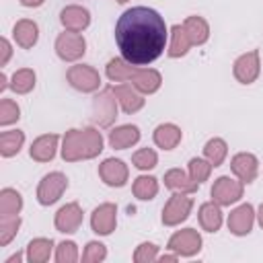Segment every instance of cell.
<instances>
[{
	"label": "cell",
	"mask_w": 263,
	"mask_h": 263,
	"mask_svg": "<svg viewBox=\"0 0 263 263\" xmlns=\"http://www.w3.org/2000/svg\"><path fill=\"white\" fill-rule=\"evenodd\" d=\"M115 41L125 62L134 66L150 64L160 58L166 45L164 18L148 6L129 8L115 25Z\"/></svg>",
	"instance_id": "6da1fadb"
},
{
	"label": "cell",
	"mask_w": 263,
	"mask_h": 263,
	"mask_svg": "<svg viewBox=\"0 0 263 263\" xmlns=\"http://www.w3.org/2000/svg\"><path fill=\"white\" fill-rule=\"evenodd\" d=\"M103 152V136L95 127L68 129L62 144V158L66 162L88 160Z\"/></svg>",
	"instance_id": "7a4b0ae2"
},
{
	"label": "cell",
	"mask_w": 263,
	"mask_h": 263,
	"mask_svg": "<svg viewBox=\"0 0 263 263\" xmlns=\"http://www.w3.org/2000/svg\"><path fill=\"white\" fill-rule=\"evenodd\" d=\"M117 117V103L113 88H103L92 99V121L101 127H109Z\"/></svg>",
	"instance_id": "3957f363"
},
{
	"label": "cell",
	"mask_w": 263,
	"mask_h": 263,
	"mask_svg": "<svg viewBox=\"0 0 263 263\" xmlns=\"http://www.w3.org/2000/svg\"><path fill=\"white\" fill-rule=\"evenodd\" d=\"M55 51L64 62H76L86 53V41L76 31H64L55 39Z\"/></svg>",
	"instance_id": "277c9868"
},
{
	"label": "cell",
	"mask_w": 263,
	"mask_h": 263,
	"mask_svg": "<svg viewBox=\"0 0 263 263\" xmlns=\"http://www.w3.org/2000/svg\"><path fill=\"white\" fill-rule=\"evenodd\" d=\"M191 208H193V199L187 197L185 193H175L168 197L166 205L162 208V224L164 226H177L181 224L183 220L189 218L191 214Z\"/></svg>",
	"instance_id": "5b68a950"
},
{
	"label": "cell",
	"mask_w": 263,
	"mask_h": 263,
	"mask_svg": "<svg viewBox=\"0 0 263 263\" xmlns=\"http://www.w3.org/2000/svg\"><path fill=\"white\" fill-rule=\"evenodd\" d=\"M66 187H68L66 175H62V173H49V175H45L41 179L39 187H37V199H39V203L41 205L55 203L62 197V193L66 191Z\"/></svg>",
	"instance_id": "8992f818"
},
{
	"label": "cell",
	"mask_w": 263,
	"mask_h": 263,
	"mask_svg": "<svg viewBox=\"0 0 263 263\" xmlns=\"http://www.w3.org/2000/svg\"><path fill=\"white\" fill-rule=\"evenodd\" d=\"M66 76H68V82H70L76 90H82V92H92V90H97L99 84H101L99 72H97L92 66H84V64L72 66Z\"/></svg>",
	"instance_id": "52a82bcc"
},
{
	"label": "cell",
	"mask_w": 263,
	"mask_h": 263,
	"mask_svg": "<svg viewBox=\"0 0 263 263\" xmlns=\"http://www.w3.org/2000/svg\"><path fill=\"white\" fill-rule=\"evenodd\" d=\"M242 197V181H234L230 177H218L212 187V199L218 205H230Z\"/></svg>",
	"instance_id": "ba28073f"
},
{
	"label": "cell",
	"mask_w": 263,
	"mask_h": 263,
	"mask_svg": "<svg viewBox=\"0 0 263 263\" xmlns=\"http://www.w3.org/2000/svg\"><path fill=\"white\" fill-rule=\"evenodd\" d=\"M168 249L175 251L177 255H183V257H193L195 253H199L201 249V236L197 230L193 228H185V230H179L171 236L168 240Z\"/></svg>",
	"instance_id": "9c48e42d"
},
{
	"label": "cell",
	"mask_w": 263,
	"mask_h": 263,
	"mask_svg": "<svg viewBox=\"0 0 263 263\" xmlns=\"http://www.w3.org/2000/svg\"><path fill=\"white\" fill-rule=\"evenodd\" d=\"M259 70H261V64H259V51L257 49H253L249 53H242L234 62V78L242 84L255 82L257 76H259Z\"/></svg>",
	"instance_id": "30bf717a"
},
{
	"label": "cell",
	"mask_w": 263,
	"mask_h": 263,
	"mask_svg": "<svg viewBox=\"0 0 263 263\" xmlns=\"http://www.w3.org/2000/svg\"><path fill=\"white\" fill-rule=\"evenodd\" d=\"M127 166L119 158H107L99 164V177L109 187H123L127 183Z\"/></svg>",
	"instance_id": "8fae6325"
},
{
	"label": "cell",
	"mask_w": 263,
	"mask_h": 263,
	"mask_svg": "<svg viewBox=\"0 0 263 263\" xmlns=\"http://www.w3.org/2000/svg\"><path fill=\"white\" fill-rule=\"evenodd\" d=\"M115 224H117V208L113 203H101L90 216V226L101 236L111 234L115 230Z\"/></svg>",
	"instance_id": "7c38bea8"
},
{
	"label": "cell",
	"mask_w": 263,
	"mask_h": 263,
	"mask_svg": "<svg viewBox=\"0 0 263 263\" xmlns=\"http://www.w3.org/2000/svg\"><path fill=\"white\" fill-rule=\"evenodd\" d=\"M80 224H82V210H80V205L76 201L66 203V205H62L58 210V214H55V228H58V232L72 234V232H76L80 228Z\"/></svg>",
	"instance_id": "4fadbf2b"
},
{
	"label": "cell",
	"mask_w": 263,
	"mask_h": 263,
	"mask_svg": "<svg viewBox=\"0 0 263 263\" xmlns=\"http://www.w3.org/2000/svg\"><path fill=\"white\" fill-rule=\"evenodd\" d=\"M253 222H255V210L251 203H242L238 205L236 210L230 212L228 216V230L236 236H245L251 232L253 228Z\"/></svg>",
	"instance_id": "5bb4252c"
},
{
	"label": "cell",
	"mask_w": 263,
	"mask_h": 263,
	"mask_svg": "<svg viewBox=\"0 0 263 263\" xmlns=\"http://www.w3.org/2000/svg\"><path fill=\"white\" fill-rule=\"evenodd\" d=\"M230 168H232V173L238 177V181H242V183H253L255 177H257V171H259V162H257V158H255L251 152H238V154L232 158Z\"/></svg>",
	"instance_id": "9a60e30c"
},
{
	"label": "cell",
	"mask_w": 263,
	"mask_h": 263,
	"mask_svg": "<svg viewBox=\"0 0 263 263\" xmlns=\"http://www.w3.org/2000/svg\"><path fill=\"white\" fill-rule=\"evenodd\" d=\"M113 92H115L123 113H127V115L140 111L144 107V103H146L144 97L138 92V88L132 86V84H117V86H113Z\"/></svg>",
	"instance_id": "2e32d148"
},
{
	"label": "cell",
	"mask_w": 263,
	"mask_h": 263,
	"mask_svg": "<svg viewBox=\"0 0 263 263\" xmlns=\"http://www.w3.org/2000/svg\"><path fill=\"white\" fill-rule=\"evenodd\" d=\"M60 21L62 25L68 29V31H84L88 25H90V14L86 8L82 6H66L62 12H60Z\"/></svg>",
	"instance_id": "e0dca14e"
},
{
	"label": "cell",
	"mask_w": 263,
	"mask_h": 263,
	"mask_svg": "<svg viewBox=\"0 0 263 263\" xmlns=\"http://www.w3.org/2000/svg\"><path fill=\"white\" fill-rule=\"evenodd\" d=\"M58 134H45V136H39L33 144H31V158L37 160V162H49L53 156H55V148H58Z\"/></svg>",
	"instance_id": "ac0fdd59"
},
{
	"label": "cell",
	"mask_w": 263,
	"mask_h": 263,
	"mask_svg": "<svg viewBox=\"0 0 263 263\" xmlns=\"http://www.w3.org/2000/svg\"><path fill=\"white\" fill-rule=\"evenodd\" d=\"M12 37L14 41L23 47V49H31L35 43H37V37H39V27L37 23L29 21V18H21L14 29H12Z\"/></svg>",
	"instance_id": "d6986e66"
},
{
	"label": "cell",
	"mask_w": 263,
	"mask_h": 263,
	"mask_svg": "<svg viewBox=\"0 0 263 263\" xmlns=\"http://www.w3.org/2000/svg\"><path fill=\"white\" fill-rule=\"evenodd\" d=\"M132 82H134V86H136L140 92L150 95V92H156V90L160 88L162 76H160L156 70H152V68H144V70L136 68V72H134V76H132Z\"/></svg>",
	"instance_id": "ffe728a7"
},
{
	"label": "cell",
	"mask_w": 263,
	"mask_h": 263,
	"mask_svg": "<svg viewBox=\"0 0 263 263\" xmlns=\"http://www.w3.org/2000/svg\"><path fill=\"white\" fill-rule=\"evenodd\" d=\"M140 140V129L136 125H119L109 132V144L115 150H125Z\"/></svg>",
	"instance_id": "44dd1931"
},
{
	"label": "cell",
	"mask_w": 263,
	"mask_h": 263,
	"mask_svg": "<svg viewBox=\"0 0 263 263\" xmlns=\"http://www.w3.org/2000/svg\"><path fill=\"white\" fill-rule=\"evenodd\" d=\"M164 185L173 191H179V193H193L199 187V183H195L191 177H187V173L181 168L166 171L164 173Z\"/></svg>",
	"instance_id": "7402d4cb"
},
{
	"label": "cell",
	"mask_w": 263,
	"mask_h": 263,
	"mask_svg": "<svg viewBox=\"0 0 263 263\" xmlns=\"http://www.w3.org/2000/svg\"><path fill=\"white\" fill-rule=\"evenodd\" d=\"M154 142L162 150H173L181 142V129L175 123H160L154 129Z\"/></svg>",
	"instance_id": "603a6c76"
},
{
	"label": "cell",
	"mask_w": 263,
	"mask_h": 263,
	"mask_svg": "<svg viewBox=\"0 0 263 263\" xmlns=\"http://www.w3.org/2000/svg\"><path fill=\"white\" fill-rule=\"evenodd\" d=\"M199 224L208 232H216L222 226V212L216 201H208L199 208Z\"/></svg>",
	"instance_id": "cb8c5ba5"
},
{
	"label": "cell",
	"mask_w": 263,
	"mask_h": 263,
	"mask_svg": "<svg viewBox=\"0 0 263 263\" xmlns=\"http://www.w3.org/2000/svg\"><path fill=\"white\" fill-rule=\"evenodd\" d=\"M183 27H185V31H187V35H189L193 45H201L210 37V27H208L205 18H201V16H187Z\"/></svg>",
	"instance_id": "d4e9b609"
},
{
	"label": "cell",
	"mask_w": 263,
	"mask_h": 263,
	"mask_svg": "<svg viewBox=\"0 0 263 263\" xmlns=\"http://www.w3.org/2000/svg\"><path fill=\"white\" fill-rule=\"evenodd\" d=\"M191 45H193V43H191L187 31H185V27H183V25H175V27L171 29L168 55H171V58H181V55H185V53L189 51Z\"/></svg>",
	"instance_id": "484cf974"
},
{
	"label": "cell",
	"mask_w": 263,
	"mask_h": 263,
	"mask_svg": "<svg viewBox=\"0 0 263 263\" xmlns=\"http://www.w3.org/2000/svg\"><path fill=\"white\" fill-rule=\"evenodd\" d=\"M136 68L134 64L125 62L123 58H113L109 64H107V78L113 80V82H125V80H132Z\"/></svg>",
	"instance_id": "4316f807"
},
{
	"label": "cell",
	"mask_w": 263,
	"mask_h": 263,
	"mask_svg": "<svg viewBox=\"0 0 263 263\" xmlns=\"http://www.w3.org/2000/svg\"><path fill=\"white\" fill-rule=\"evenodd\" d=\"M23 142H25V134L21 129L2 132L0 134V154L6 158L18 154V150L23 148Z\"/></svg>",
	"instance_id": "83f0119b"
},
{
	"label": "cell",
	"mask_w": 263,
	"mask_h": 263,
	"mask_svg": "<svg viewBox=\"0 0 263 263\" xmlns=\"http://www.w3.org/2000/svg\"><path fill=\"white\" fill-rule=\"evenodd\" d=\"M23 208V197L16 189H2L0 191V216H18Z\"/></svg>",
	"instance_id": "f1b7e54d"
},
{
	"label": "cell",
	"mask_w": 263,
	"mask_h": 263,
	"mask_svg": "<svg viewBox=\"0 0 263 263\" xmlns=\"http://www.w3.org/2000/svg\"><path fill=\"white\" fill-rule=\"evenodd\" d=\"M51 238H33L27 245V259L31 263H45L51 255Z\"/></svg>",
	"instance_id": "f546056e"
},
{
	"label": "cell",
	"mask_w": 263,
	"mask_h": 263,
	"mask_svg": "<svg viewBox=\"0 0 263 263\" xmlns=\"http://www.w3.org/2000/svg\"><path fill=\"white\" fill-rule=\"evenodd\" d=\"M8 86H10L16 95H27V92L33 90V86H35V72L29 70V68H21V70H16V72L12 74Z\"/></svg>",
	"instance_id": "4dcf8cb0"
},
{
	"label": "cell",
	"mask_w": 263,
	"mask_h": 263,
	"mask_svg": "<svg viewBox=\"0 0 263 263\" xmlns=\"http://www.w3.org/2000/svg\"><path fill=\"white\" fill-rule=\"evenodd\" d=\"M132 191H134V195L138 197V199H152V197H156V193H158V181L154 179V177H148V175H142V177H138L136 181H134V187H132Z\"/></svg>",
	"instance_id": "1f68e13d"
},
{
	"label": "cell",
	"mask_w": 263,
	"mask_h": 263,
	"mask_svg": "<svg viewBox=\"0 0 263 263\" xmlns=\"http://www.w3.org/2000/svg\"><path fill=\"white\" fill-rule=\"evenodd\" d=\"M203 154L205 158L212 162V166H220L228 154V146L222 138H212L205 146H203Z\"/></svg>",
	"instance_id": "d6a6232c"
},
{
	"label": "cell",
	"mask_w": 263,
	"mask_h": 263,
	"mask_svg": "<svg viewBox=\"0 0 263 263\" xmlns=\"http://www.w3.org/2000/svg\"><path fill=\"white\" fill-rule=\"evenodd\" d=\"M21 218L18 216H0V247H6L18 232Z\"/></svg>",
	"instance_id": "836d02e7"
},
{
	"label": "cell",
	"mask_w": 263,
	"mask_h": 263,
	"mask_svg": "<svg viewBox=\"0 0 263 263\" xmlns=\"http://www.w3.org/2000/svg\"><path fill=\"white\" fill-rule=\"evenodd\" d=\"M210 173H212V162L210 160H203V158H191L189 160V177L195 183L208 181Z\"/></svg>",
	"instance_id": "e575fe53"
},
{
	"label": "cell",
	"mask_w": 263,
	"mask_h": 263,
	"mask_svg": "<svg viewBox=\"0 0 263 263\" xmlns=\"http://www.w3.org/2000/svg\"><path fill=\"white\" fill-rule=\"evenodd\" d=\"M21 117V109L12 99L0 101V125H10Z\"/></svg>",
	"instance_id": "d590c367"
},
{
	"label": "cell",
	"mask_w": 263,
	"mask_h": 263,
	"mask_svg": "<svg viewBox=\"0 0 263 263\" xmlns=\"http://www.w3.org/2000/svg\"><path fill=\"white\" fill-rule=\"evenodd\" d=\"M132 162L140 168V171H148V168H154L156 162H158V156L152 148H140L134 156H132Z\"/></svg>",
	"instance_id": "8d00e7d4"
},
{
	"label": "cell",
	"mask_w": 263,
	"mask_h": 263,
	"mask_svg": "<svg viewBox=\"0 0 263 263\" xmlns=\"http://www.w3.org/2000/svg\"><path fill=\"white\" fill-rule=\"evenodd\" d=\"M105 257H107V249L103 242H97V240H90L82 253L84 263H97V261H103Z\"/></svg>",
	"instance_id": "74e56055"
},
{
	"label": "cell",
	"mask_w": 263,
	"mask_h": 263,
	"mask_svg": "<svg viewBox=\"0 0 263 263\" xmlns=\"http://www.w3.org/2000/svg\"><path fill=\"white\" fill-rule=\"evenodd\" d=\"M55 259H58V263H74L78 259L76 242H72V240L60 242L58 245V251H55Z\"/></svg>",
	"instance_id": "f35d334b"
},
{
	"label": "cell",
	"mask_w": 263,
	"mask_h": 263,
	"mask_svg": "<svg viewBox=\"0 0 263 263\" xmlns=\"http://www.w3.org/2000/svg\"><path fill=\"white\" fill-rule=\"evenodd\" d=\"M156 253H158V247L152 245V242H142L136 253H134V261L136 263H150L156 259Z\"/></svg>",
	"instance_id": "ab89813d"
},
{
	"label": "cell",
	"mask_w": 263,
	"mask_h": 263,
	"mask_svg": "<svg viewBox=\"0 0 263 263\" xmlns=\"http://www.w3.org/2000/svg\"><path fill=\"white\" fill-rule=\"evenodd\" d=\"M0 51H2V55H0V66H6V62H8L10 53H12L10 43H8L6 39H2V41H0Z\"/></svg>",
	"instance_id": "60d3db41"
},
{
	"label": "cell",
	"mask_w": 263,
	"mask_h": 263,
	"mask_svg": "<svg viewBox=\"0 0 263 263\" xmlns=\"http://www.w3.org/2000/svg\"><path fill=\"white\" fill-rule=\"evenodd\" d=\"M45 0H21L23 6H29V8H35V6H41Z\"/></svg>",
	"instance_id": "b9f144b4"
},
{
	"label": "cell",
	"mask_w": 263,
	"mask_h": 263,
	"mask_svg": "<svg viewBox=\"0 0 263 263\" xmlns=\"http://www.w3.org/2000/svg\"><path fill=\"white\" fill-rule=\"evenodd\" d=\"M8 86V80H6V76L4 74H0V90H4Z\"/></svg>",
	"instance_id": "7bdbcfd3"
},
{
	"label": "cell",
	"mask_w": 263,
	"mask_h": 263,
	"mask_svg": "<svg viewBox=\"0 0 263 263\" xmlns=\"http://www.w3.org/2000/svg\"><path fill=\"white\" fill-rule=\"evenodd\" d=\"M21 261V253H16V255H12L10 259H6V263H18Z\"/></svg>",
	"instance_id": "ee69618b"
},
{
	"label": "cell",
	"mask_w": 263,
	"mask_h": 263,
	"mask_svg": "<svg viewBox=\"0 0 263 263\" xmlns=\"http://www.w3.org/2000/svg\"><path fill=\"white\" fill-rule=\"evenodd\" d=\"M160 261H162V263H164V261H177V255H162Z\"/></svg>",
	"instance_id": "f6af8a7d"
},
{
	"label": "cell",
	"mask_w": 263,
	"mask_h": 263,
	"mask_svg": "<svg viewBox=\"0 0 263 263\" xmlns=\"http://www.w3.org/2000/svg\"><path fill=\"white\" fill-rule=\"evenodd\" d=\"M259 224H261V228H263V203H261V208H259Z\"/></svg>",
	"instance_id": "bcb514c9"
},
{
	"label": "cell",
	"mask_w": 263,
	"mask_h": 263,
	"mask_svg": "<svg viewBox=\"0 0 263 263\" xmlns=\"http://www.w3.org/2000/svg\"><path fill=\"white\" fill-rule=\"evenodd\" d=\"M117 2H119V4H123V2H127V0H117Z\"/></svg>",
	"instance_id": "7dc6e473"
}]
</instances>
